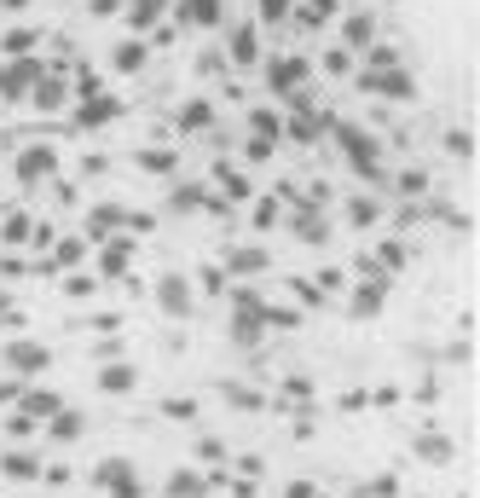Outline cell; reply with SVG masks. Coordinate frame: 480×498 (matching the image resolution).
Masks as SVG:
<instances>
[{
	"mask_svg": "<svg viewBox=\"0 0 480 498\" xmlns=\"http://www.w3.org/2000/svg\"><path fill=\"white\" fill-rule=\"evenodd\" d=\"M232 58H237V65H255V58H261V41H255V24H237V29H232Z\"/></svg>",
	"mask_w": 480,
	"mask_h": 498,
	"instance_id": "obj_1",
	"label": "cell"
},
{
	"mask_svg": "<svg viewBox=\"0 0 480 498\" xmlns=\"http://www.w3.org/2000/svg\"><path fill=\"white\" fill-rule=\"evenodd\" d=\"M87 255V238H64L58 244V267H64V261H82Z\"/></svg>",
	"mask_w": 480,
	"mask_h": 498,
	"instance_id": "obj_2",
	"label": "cell"
}]
</instances>
